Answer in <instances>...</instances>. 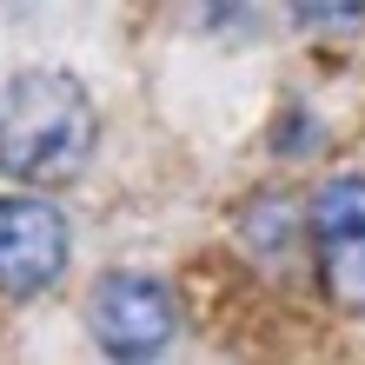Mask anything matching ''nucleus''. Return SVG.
Here are the masks:
<instances>
[{"label": "nucleus", "mask_w": 365, "mask_h": 365, "mask_svg": "<svg viewBox=\"0 0 365 365\" xmlns=\"http://www.w3.org/2000/svg\"><path fill=\"white\" fill-rule=\"evenodd\" d=\"M100 120L73 73L27 67L0 87V173L20 186H67L93 160Z\"/></svg>", "instance_id": "nucleus-1"}, {"label": "nucleus", "mask_w": 365, "mask_h": 365, "mask_svg": "<svg viewBox=\"0 0 365 365\" xmlns=\"http://www.w3.org/2000/svg\"><path fill=\"white\" fill-rule=\"evenodd\" d=\"M87 326L100 339V352L113 365H153L166 346H173V292L146 272H106L93 286V306H87Z\"/></svg>", "instance_id": "nucleus-2"}, {"label": "nucleus", "mask_w": 365, "mask_h": 365, "mask_svg": "<svg viewBox=\"0 0 365 365\" xmlns=\"http://www.w3.org/2000/svg\"><path fill=\"white\" fill-rule=\"evenodd\" d=\"M312 246L319 279L346 312H365V180H326L312 192Z\"/></svg>", "instance_id": "nucleus-3"}, {"label": "nucleus", "mask_w": 365, "mask_h": 365, "mask_svg": "<svg viewBox=\"0 0 365 365\" xmlns=\"http://www.w3.org/2000/svg\"><path fill=\"white\" fill-rule=\"evenodd\" d=\"M67 272V220L47 200H0V292L34 299Z\"/></svg>", "instance_id": "nucleus-4"}]
</instances>
